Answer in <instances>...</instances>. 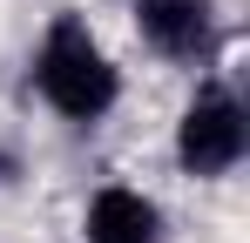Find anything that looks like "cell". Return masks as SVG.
<instances>
[{"instance_id": "obj_1", "label": "cell", "mask_w": 250, "mask_h": 243, "mask_svg": "<svg viewBox=\"0 0 250 243\" xmlns=\"http://www.w3.org/2000/svg\"><path fill=\"white\" fill-rule=\"evenodd\" d=\"M34 88H41V101L54 115L102 122L115 108V95H122V75L108 68V54H102V40L88 34V20L54 14V27H47L41 47H34Z\"/></svg>"}, {"instance_id": "obj_2", "label": "cell", "mask_w": 250, "mask_h": 243, "mask_svg": "<svg viewBox=\"0 0 250 243\" xmlns=\"http://www.w3.org/2000/svg\"><path fill=\"white\" fill-rule=\"evenodd\" d=\"M250 149V115L244 101L230 95V88H196L189 95V108L176 122V162L189 169V176H230Z\"/></svg>"}, {"instance_id": "obj_3", "label": "cell", "mask_w": 250, "mask_h": 243, "mask_svg": "<svg viewBox=\"0 0 250 243\" xmlns=\"http://www.w3.org/2000/svg\"><path fill=\"white\" fill-rule=\"evenodd\" d=\"M135 27L142 40L169 61H203L216 47V14L209 0H135Z\"/></svg>"}, {"instance_id": "obj_4", "label": "cell", "mask_w": 250, "mask_h": 243, "mask_svg": "<svg viewBox=\"0 0 250 243\" xmlns=\"http://www.w3.org/2000/svg\"><path fill=\"white\" fill-rule=\"evenodd\" d=\"M88 243H156L163 237V209L142 196V189H122V182H108V189H95L88 196Z\"/></svg>"}]
</instances>
